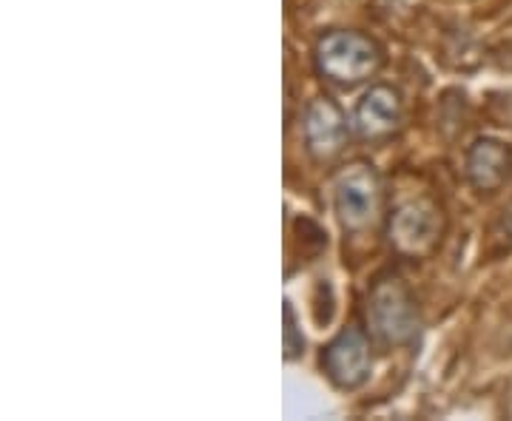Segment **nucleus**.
I'll return each instance as SVG.
<instances>
[{"instance_id":"obj_1","label":"nucleus","mask_w":512,"mask_h":421,"mask_svg":"<svg viewBox=\"0 0 512 421\" xmlns=\"http://www.w3.org/2000/svg\"><path fill=\"white\" fill-rule=\"evenodd\" d=\"M365 328L379 348H407L416 342L421 311L402 276L384 271L373 279L365 299Z\"/></svg>"},{"instance_id":"obj_2","label":"nucleus","mask_w":512,"mask_h":421,"mask_svg":"<svg viewBox=\"0 0 512 421\" xmlns=\"http://www.w3.org/2000/svg\"><path fill=\"white\" fill-rule=\"evenodd\" d=\"M313 66L322 80L339 89H356L365 80L376 77L384 66V49L365 32L333 29L316 40Z\"/></svg>"},{"instance_id":"obj_3","label":"nucleus","mask_w":512,"mask_h":421,"mask_svg":"<svg viewBox=\"0 0 512 421\" xmlns=\"http://www.w3.org/2000/svg\"><path fill=\"white\" fill-rule=\"evenodd\" d=\"M333 211L348 234H365L384 217V185L370 163L345 165L333 180Z\"/></svg>"},{"instance_id":"obj_4","label":"nucleus","mask_w":512,"mask_h":421,"mask_svg":"<svg viewBox=\"0 0 512 421\" xmlns=\"http://www.w3.org/2000/svg\"><path fill=\"white\" fill-rule=\"evenodd\" d=\"M447 231L444 211L433 197H410L387 217V242L402 259H430Z\"/></svg>"},{"instance_id":"obj_5","label":"nucleus","mask_w":512,"mask_h":421,"mask_svg":"<svg viewBox=\"0 0 512 421\" xmlns=\"http://www.w3.org/2000/svg\"><path fill=\"white\" fill-rule=\"evenodd\" d=\"M373 367V339L359 325L339 330L322 350V370L330 385L339 390H359L370 379Z\"/></svg>"},{"instance_id":"obj_6","label":"nucleus","mask_w":512,"mask_h":421,"mask_svg":"<svg viewBox=\"0 0 512 421\" xmlns=\"http://www.w3.org/2000/svg\"><path fill=\"white\" fill-rule=\"evenodd\" d=\"M305 148L316 163L336 160L348 143V117L333 97H313L305 109Z\"/></svg>"},{"instance_id":"obj_7","label":"nucleus","mask_w":512,"mask_h":421,"mask_svg":"<svg viewBox=\"0 0 512 421\" xmlns=\"http://www.w3.org/2000/svg\"><path fill=\"white\" fill-rule=\"evenodd\" d=\"M404 123V100L402 92L390 83H376L359 100L356 114H353V126L356 134L365 143H384L390 137H396Z\"/></svg>"},{"instance_id":"obj_8","label":"nucleus","mask_w":512,"mask_h":421,"mask_svg":"<svg viewBox=\"0 0 512 421\" xmlns=\"http://www.w3.org/2000/svg\"><path fill=\"white\" fill-rule=\"evenodd\" d=\"M464 177L478 194H495L512 177V148L493 137H478L464 154Z\"/></svg>"},{"instance_id":"obj_9","label":"nucleus","mask_w":512,"mask_h":421,"mask_svg":"<svg viewBox=\"0 0 512 421\" xmlns=\"http://www.w3.org/2000/svg\"><path fill=\"white\" fill-rule=\"evenodd\" d=\"M282 313H285V359L293 362V359H299L305 353V336L296 325V313H293L291 302H285Z\"/></svg>"},{"instance_id":"obj_10","label":"nucleus","mask_w":512,"mask_h":421,"mask_svg":"<svg viewBox=\"0 0 512 421\" xmlns=\"http://www.w3.org/2000/svg\"><path fill=\"white\" fill-rule=\"evenodd\" d=\"M493 239L498 242V248L504 251H512V202L510 205H504V211H501V217L495 222L493 228Z\"/></svg>"}]
</instances>
